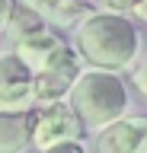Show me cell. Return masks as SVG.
Instances as JSON below:
<instances>
[{
	"label": "cell",
	"instance_id": "1",
	"mask_svg": "<svg viewBox=\"0 0 147 153\" xmlns=\"http://www.w3.org/2000/svg\"><path fill=\"white\" fill-rule=\"evenodd\" d=\"M77 48L83 51L87 61L99 67H125L137 51V32L128 19L115 13H96L77 29Z\"/></svg>",
	"mask_w": 147,
	"mask_h": 153
},
{
	"label": "cell",
	"instance_id": "2",
	"mask_svg": "<svg viewBox=\"0 0 147 153\" xmlns=\"http://www.w3.org/2000/svg\"><path fill=\"white\" fill-rule=\"evenodd\" d=\"M70 108L77 112V118L90 128H106L125 112V86L115 74L106 70H90V74L77 76L70 86Z\"/></svg>",
	"mask_w": 147,
	"mask_h": 153
},
{
	"label": "cell",
	"instance_id": "3",
	"mask_svg": "<svg viewBox=\"0 0 147 153\" xmlns=\"http://www.w3.org/2000/svg\"><path fill=\"white\" fill-rule=\"evenodd\" d=\"M80 118L77 112L64 102H51L45 112L39 115V121H35V131H32V140L39 150H51V147H58V143H67V140H77L80 137Z\"/></svg>",
	"mask_w": 147,
	"mask_h": 153
},
{
	"label": "cell",
	"instance_id": "4",
	"mask_svg": "<svg viewBox=\"0 0 147 153\" xmlns=\"http://www.w3.org/2000/svg\"><path fill=\"white\" fill-rule=\"evenodd\" d=\"M77 76H80V57L70 48H61L58 54L39 70V76H35V99L39 102L58 99L61 93H67L70 86H74Z\"/></svg>",
	"mask_w": 147,
	"mask_h": 153
},
{
	"label": "cell",
	"instance_id": "5",
	"mask_svg": "<svg viewBox=\"0 0 147 153\" xmlns=\"http://www.w3.org/2000/svg\"><path fill=\"white\" fill-rule=\"evenodd\" d=\"M29 99H35V80L32 70L19 57H3L0 61V112L19 108Z\"/></svg>",
	"mask_w": 147,
	"mask_h": 153
},
{
	"label": "cell",
	"instance_id": "6",
	"mask_svg": "<svg viewBox=\"0 0 147 153\" xmlns=\"http://www.w3.org/2000/svg\"><path fill=\"white\" fill-rule=\"evenodd\" d=\"M96 143L99 153H147V118L112 121Z\"/></svg>",
	"mask_w": 147,
	"mask_h": 153
},
{
	"label": "cell",
	"instance_id": "7",
	"mask_svg": "<svg viewBox=\"0 0 147 153\" xmlns=\"http://www.w3.org/2000/svg\"><path fill=\"white\" fill-rule=\"evenodd\" d=\"M61 48H64V45H61L51 32H42V29H39V32H32V35L19 38V54H16V57H19L29 70H42V67L48 64V61L58 54Z\"/></svg>",
	"mask_w": 147,
	"mask_h": 153
},
{
	"label": "cell",
	"instance_id": "8",
	"mask_svg": "<svg viewBox=\"0 0 147 153\" xmlns=\"http://www.w3.org/2000/svg\"><path fill=\"white\" fill-rule=\"evenodd\" d=\"M29 143V118L22 112H0V153H19Z\"/></svg>",
	"mask_w": 147,
	"mask_h": 153
},
{
	"label": "cell",
	"instance_id": "9",
	"mask_svg": "<svg viewBox=\"0 0 147 153\" xmlns=\"http://www.w3.org/2000/svg\"><path fill=\"white\" fill-rule=\"evenodd\" d=\"M22 3L32 7V10H39V13H45V16H54L61 26H70L77 16L87 13L77 0H22Z\"/></svg>",
	"mask_w": 147,
	"mask_h": 153
},
{
	"label": "cell",
	"instance_id": "10",
	"mask_svg": "<svg viewBox=\"0 0 147 153\" xmlns=\"http://www.w3.org/2000/svg\"><path fill=\"white\" fill-rule=\"evenodd\" d=\"M134 86H137V89H141V93L147 96V61H144V64H141V67L134 70Z\"/></svg>",
	"mask_w": 147,
	"mask_h": 153
},
{
	"label": "cell",
	"instance_id": "11",
	"mask_svg": "<svg viewBox=\"0 0 147 153\" xmlns=\"http://www.w3.org/2000/svg\"><path fill=\"white\" fill-rule=\"evenodd\" d=\"M48 153H83V147H80L77 140H67V143H58V147H51Z\"/></svg>",
	"mask_w": 147,
	"mask_h": 153
},
{
	"label": "cell",
	"instance_id": "12",
	"mask_svg": "<svg viewBox=\"0 0 147 153\" xmlns=\"http://www.w3.org/2000/svg\"><path fill=\"white\" fill-rule=\"evenodd\" d=\"M137 3H141V0H106V7L118 10V13H122V10H137Z\"/></svg>",
	"mask_w": 147,
	"mask_h": 153
},
{
	"label": "cell",
	"instance_id": "13",
	"mask_svg": "<svg viewBox=\"0 0 147 153\" xmlns=\"http://www.w3.org/2000/svg\"><path fill=\"white\" fill-rule=\"evenodd\" d=\"M7 19H10V0H0V29L7 26Z\"/></svg>",
	"mask_w": 147,
	"mask_h": 153
},
{
	"label": "cell",
	"instance_id": "14",
	"mask_svg": "<svg viewBox=\"0 0 147 153\" xmlns=\"http://www.w3.org/2000/svg\"><path fill=\"white\" fill-rule=\"evenodd\" d=\"M137 13H141V16L147 19V0H141V3H137Z\"/></svg>",
	"mask_w": 147,
	"mask_h": 153
}]
</instances>
